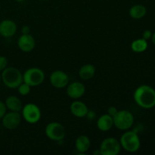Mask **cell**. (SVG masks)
Here are the masks:
<instances>
[{"instance_id":"cell-1","label":"cell","mask_w":155,"mask_h":155,"mask_svg":"<svg viewBox=\"0 0 155 155\" xmlns=\"http://www.w3.org/2000/svg\"><path fill=\"white\" fill-rule=\"evenodd\" d=\"M133 98L142 108H153L155 107V89L148 85H141L135 90Z\"/></svg>"},{"instance_id":"cell-2","label":"cell","mask_w":155,"mask_h":155,"mask_svg":"<svg viewBox=\"0 0 155 155\" xmlns=\"http://www.w3.org/2000/svg\"><path fill=\"white\" fill-rule=\"evenodd\" d=\"M2 83L9 89H17L23 83V74L19 69L8 67L2 71Z\"/></svg>"},{"instance_id":"cell-3","label":"cell","mask_w":155,"mask_h":155,"mask_svg":"<svg viewBox=\"0 0 155 155\" xmlns=\"http://www.w3.org/2000/svg\"><path fill=\"white\" fill-rule=\"evenodd\" d=\"M121 148L130 153L138 151L141 146V141L137 133L135 131H127L121 136L120 139Z\"/></svg>"},{"instance_id":"cell-4","label":"cell","mask_w":155,"mask_h":155,"mask_svg":"<svg viewBox=\"0 0 155 155\" xmlns=\"http://www.w3.org/2000/svg\"><path fill=\"white\" fill-rule=\"evenodd\" d=\"M114 126L118 130H128L134 124V116L127 110H118L117 114L114 117Z\"/></svg>"},{"instance_id":"cell-5","label":"cell","mask_w":155,"mask_h":155,"mask_svg":"<svg viewBox=\"0 0 155 155\" xmlns=\"http://www.w3.org/2000/svg\"><path fill=\"white\" fill-rule=\"evenodd\" d=\"M45 80V73L42 69L38 68H30L23 74V82L29 86H38L42 84Z\"/></svg>"},{"instance_id":"cell-6","label":"cell","mask_w":155,"mask_h":155,"mask_svg":"<svg viewBox=\"0 0 155 155\" xmlns=\"http://www.w3.org/2000/svg\"><path fill=\"white\" fill-rule=\"evenodd\" d=\"M21 116L28 124H34L39 122L42 117V112L39 106L33 103H28L23 106Z\"/></svg>"},{"instance_id":"cell-7","label":"cell","mask_w":155,"mask_h":155,"mask_svg":"<svg viewBox=\"0 0 155 155\" xmlns=\"http://www.w3.org/2000/svg\"><path fill=\"white\" fill-rule=\"evenodd\" d=\"M45 134L48 139L54 142L63 140L66 136L65 127L58 122H51L45 128Z\"/></svg>"},{"instance_id":"cell-8","label":"cell","mask_w":155,"mask_h":155,"mask_svg":"<svg viewBox=\"0 0 155 155\" xmlns=\"http://www.w3.org/2000/svg\"><path fill=\"white\" fill-rule=\"evenodd\" d=\"M120 141L114 137H107L100 145L101 155H117L121 151Z\"/></svg>"},{"instance_id":"cell-9","label":"cell","mask_w":155,"mask_h":155,"mask_svg":"<svg viewBox=\"0 0 155 155\" xmlns=\"http://www.w3.org/2000/svg\"><path fill=\"white\" fill-rule=\"evenodd\" d=\"M49 81L53 87L56 89H63L69 84V77L63 71L57 70L51 74Z\"/></svg>"},{"instance_id":"cell-10","label":"cell","mask_w":155,"mask_h":155,"mask_svg":"<svg viewBox=\"0 0 155 155\" xmlns=\"http://www.w3.org/2000/svg\"><path fill=\"white\" fill-rule=\"evenodd\" d=\"M21 114L20 112L9 111L6 112L5 114L2 118V123L3 127L7 130H15L18 128L21 122Z\"/></svg>"},{"instance_id":"cell-11","label":"cell","mask_w":155,"mask_h":155,"mask_svg":"<svg viewBox=\"0 0 155 155\" xmlns=\"http://www.w3.org/2000/svg\"><path fill=\"white\" fill-rule=\"evenodd\" d=\"M67 95L72 99H79L84 95L86 92V86L80 82L75 81L67 86Z\"/></svg>"},{"instance_id":"cell-12","label":"cell","mask_w":155,"mask_h":155,"mask_svg":"<svg viewBox=\"0 0 155 155\" xmlns=\"http://www.w3.org/2000/svg\"><path fill=\"white\" fill-rule=\"evenodd\" d=\"M18 46L23 52H30L36 46V40L30 33L22 34L18 38Z\"/></svg>"},{"instance_id":"cell-13","label":"cell","mask_w":155,"mask_h":155,"mask_svg":"<svg viewBox=\"0 0 155 155\" xmlns=\"http://www.w3.org/2000/svg\"><path fill=\"white\" fill-rule=\"evenodd\" d=\"M16 23L10 19L3 20L0 22V35L5 38H10L17 33Z\"/></svg>"},{"instance_id":"cell-14","label":"cell","mask_w":155,"mask_h":155,"mask_svg":"<svg viewBox=\"0 0 155 155\" xmlns=\"http://www.w3.org/2000/svg\"><path fill=\"white\" fill-rule=\"evenodd\" d=\"M70 110L74 116L83 118L87 116L89 110L84 102L81 101H74L71 104Z\"/></svg>"},{"instance_id":"cell-15","label":"cell","mask_w":155,"mask_h":155,"mask_svg":"<svg viewBox=\"0 0 155 155\" xmlns=\"http://www.w3.org/2000/svg\"><path fill=\"white\" fill-rule=\"evenodd\" d=\"M91 146V141L86 135L78 136L75 140V148L80 154H85Z\"/></svg>"},{"instance_id":"cell-16","label":"cell","mask_w":155,"mask_h":155,"mask_svg":"<svg viewBox=\"0 0 155 155\" xmlns=\"http://www.w3.org/2000/svg\"><path fill=\"white\" fill-rule=\"evenodd\" d=\"M114 127V119L107 114L101 115L97 120V127L101 132L109 131Z\"/></svg>"},{"instance_id":"cell-17","label":"cell","mask_w":155,"mask_h":155,"mask_svg":"<svg viewBox=\"0 0 155 155\" xmlns=\"http://www.w3.org/2000/svg\"><path fill=\"white\" fill-rule=\"evenodd\" d=\"M6 107L10 111L21 112L22 110L23 104L21 99L15 95H10L7 97L5 101Z\"/></svg>"},{"instance_id":"cell-18","label":"cell","mask_w":155,"mask_h":155,"mask_svg":"<svg viewBox=\"0 0 155 155\" xmlns=\"http://www.w3.org/2000/svg\"><path fill=\"white\" fill-rule=\"evenodd\" d=\"M96 68L92 64H86L79 70V76L83 80H91L95 76Z\"/></svg>"},{"instance_id":"cell-19","label":"cell","mask_w":155,"mask_h":155,"mask_svg":"<svg viewBox=\"0 0 155 155\" xmlns=\"http://www.w3.org/2000/svg\"><path fill=\"white\" fill-rule=\"evenodd\" d=\"M147 13V8L145 6L142 5H134L130 8V11H129V14L130 16L133 19L139 20L141 18H144Z\"/></svg>"},{"instance_id":"cell-20","label":"cell","mask_w":155,"mask_h":155,"mask_svg":"<svg viewBox=\"0 0 155 155\" xmlns=\"http://www.w3.org/2000/svg\"><path fill=\"white\" fill-rule=\"evenodd\" d=\"M148 41L143 38L135 39L131 43V48L134 52L142 53L146 51L148 48Z\"/></svg>"},{"instance_id":"cell-21","label":"cell","mask_w":155,"mask_h":155,"mask_svg":"<svg viewBox=\"0 0 155 155\" xmlns=\"http://www.w3.org/2000/svg\"><path fill=\"white\" fill-rule=\"evenodd\" d=\"M17 89H18V93H19L20 95H23V96H26V95H27L30 92L31 86H30L28 84H27L26 83L23 82L22 83H21V84L19 85V86H18Z\"/></svg>"},{"instance_id":"cell-22","label":"cell","mask_w":155,"mask_h":155,"mask_svg":"<svg viewBox=\"0 0 155 155\" xmlns=\"http://www.w3.org/2000/svg\"><path fill=\"white\" fill-rule=\"evenodd\" d=\"M8 66V59L5 56L0 55V72L5 69Z\"/></svg>"},{"instance_id":"cell-23","label":"cell","mask_w":155,"mask_h":155,"mask_svg":"<svg viewBox=\"0 0 155 155\" xmlns=\"http://www.w3.org/2000/svg\"><path fill=\"white\" fill-rule=\"evenodd\" d=\"M117 112H118L117 108L116 107H114V106H110V107H109L108 108H107V114L110 115V116L112 117L113 118L117 114Z\"/></svg>"},{"instance_id":"cell-24","label":"cell","mask_w":155,"mask_h":155,"mask_svg":"<svg viewBox=\"0 0 155 155\" xmlns=\"http://www.w3.org/2000/svg\"><path fill=\"white\" fill-rule=\"evenodd\" d=\"M6 110H7V107L5 102L0 101V120H2V118L5 114Z\"/></svg>"},{"instance_id":"cell-25","label":"cell","mask_w":155,"mask_h":155,"mask_svg":"<svg viewBox=\"0 0 155 155\" xmlns=\"http://www.w3.org/2000/svg\"><path fill=\"white\" fill-rule=\"evenodd\" d=\"M151 36H152V32L149 30H146L142 33V37L143 39H145V40L148 41V39H151Z\"/></svg>"},{"instance_id":"cell-26","label":"cell","mask_w":155,"mask_h":155,"mask_svg":"<svg viewBox=\"0 0 155 155\" xmlns=\"http://www.w3.org/2000/svg\"><path fill=\"white\" fill-rule=\"evenodd\" d=\"M21 33H22V34H29L30 33V29L29 26H23L21 27Z\"/></svg>"},{"instance_id":"cell-27","label":"cell","mask_w":155,"mask_h":155,"mask_svg":"<svg viewBox=\"0 0 155 155\" xmlns=\"http://www.w3.org/2000/svg\"><path fill=\"white\" fill-rule=\"evenodd\" d=\"M151 42H152V43L155 45V32L154 33H152V36H151Z\"/></svg>"},{"instance_id":"cell-28","label":"cell","mask_w":155,"mask_h":155,"mask_svg":"<svg viewBox=\"0 0 155 155\" xmlns=\"http://www.w3.org/2000/svg\"><path fill=\"white\" fill-rule=\"evenodd\" d=\"M95 155H101V152H100V150L98 149V151H95V152L93 153Z\"/></svg>"},{"instance_id":"cell-29","label":"cell","mask_w":155,"mask_h":155,"mask_svg":"<svg viewBox=\"0 0 155 155\" xmlns=\"http://www.w3.org/2000/svg\"><path fill=\"white\" fill-rule=\"evenodd\" d=\"M15 1L18 2H24V1H25V0H15Z\"/></svg>"},{"instance_id":"cell-30","label":"cell","mask_w":155,"mask_h":155,"mask_svg":"<svg viewBox=\"0 0 155 155\" xmlns=\"http://www.w3.org/2000/svg\"><path fill=\"white\" fill-rule=\"evenodd\" d=\"M2 83V77H1V74H0V85H1Z\"/></svg>"},{"instance_id":"cell-31","label":"cell","mask_w":155,"mask_h":155,"mask_svg":"<svg viewBox=\"0 0 155 155\" xmlns=\"http://www.w3.org/2000/svg\"><path fill=\"white\" fill-rule=\"evenodd\" d=\"M40 1H46V0H40Z\"/></svg>"}]
</instances>
